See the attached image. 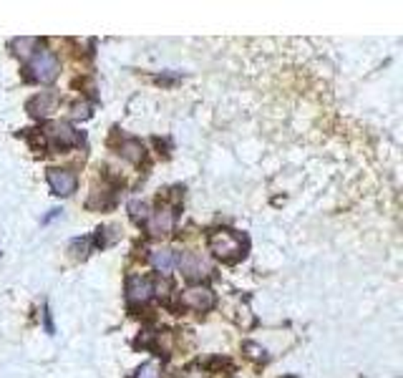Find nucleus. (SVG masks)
<instances>
[{"mask_svg": "<svg viewBox=\"0 0 403 378\" xmlns=\"http://www.w3.org/2000/svg\"><path fill=\"white\" fill-rule=\"evenodd\" d=\"M149 298H152V280L131 278V283H129V300L131 303H146Z\"/></svg>", "mask_w": 403, "mask_h": 378, "instance_id": "nucleus-9", "label": "nucleus"}, {"mask_svg": "<svg viewBox=\"0 0 403 378\" xmlns=\"http://www.w3.org/2000/svg\"><path fill=\"white\" fill-rule=\"evenodd\" d=\"M179 265H181V270H184V275H187L189 280H202L212 272L210 260H207V257H202V255H187Z\"/></svg>", "mask_w": 403, "mask_h": 378, "instance_id": "nucleus-5", "label": "nucleus"}, {"mask_svg": "<svg viewBox=\"0 0 403 378\" xmlns=\"http://www.w3.org/2000/svg\"><path fill=\"white\" fill-rule=\"evenodd\" d=\"M46 136L51 139L56 147L66 149V147H73V144L81 142V136H78V131H73L68 124H51L46 129Z\"/></svg>", "mask_w": 403, "mask_h": 378, "instance_id": "nucleus-6", "label": "nucleus"}, {"mask_svg": "<svg viewBox=\"0 0 403 378\" xmlns=\"http://www.w3.org/2000/svg\"><path fill=\"white\" fill-rule=\"evenodd\" d=\"M48 184L59 197H68L76 192V177L66 169H48Z\"/></svg>", "mask_w": 403, "mask_h": 378, "instance_id": "nucleus-4", "label": "nucleus"}, {"mask_svg": "<svg viewBox=\"0 0 403 378\" xmlns=\"http://www.w3.org/2000/svg\"><path fill=\"white\" fill-rule=\"evenodd\" d=\"M210 248H212V252L224 257V260H234V257H240L242 255L240 237L232 235V232H217V235L210 240Z\"/></svg>", "mask_w": 403, "mask_h": 378, "instance_id": "nucleus-1", "label": "nucleus"}, {"mask_svg": "<svg viewBox=\"0 0 403 378\" xmlns=\"http://www.w3.org/2000/svg\"><path fill=\"white\" fill-rule=\"evenodd\" d=\"M181 303L187 307H192V310H210L212 305H215V293H212L210 288H202V285H194V288L184 290V295H181Z\"/></svg>", "mask_w": 403, "mask_h": 378, "instance_id": "nucleus-3", "label": "nucleus"}, {"mask_svg": "<svg viewBox=\"0 0 403 378\" xmlns=\"http://www.w3.org/2000/svg\"><path fill=\"white\" fill-rule=\"evenodd\" d=\"M121 157L129 159L131 164H139V161L144 159V147H141L139 142H134V139H129V142L121 144Z\"/></svg>", "mask_w": 403, "mask_h": 378, "instance_id": "nucleus-11", "label": "nucleus"}, {"mask_svg": "<svg viewBox=\"0 0 403 378\" xmlns=\"http://www.w3.org/2000/svg\"><path fill=\"white\" fill-rule=\"evenodd\" d=\"M56 73H59V59L53 54H48V51H43V54H38L30 61V76H33L35 81H43V83L53 81Z\"/></svg>", "mask_w": 403, "mask_h": 378, "instance_id": "nucleus-2", "label": "nucleus"}, {"mask_svg": "<svg viewBox=\"0 0 403 378\" xmlns=\"http://www.w3.org/2000/svg\"><path fill=\"white\" fill-rule=\"evenodd\" d=\"M136 378H159V366L157 363H144V366L136 371Z\"/></svg>", "mask_w": 403, "mask_h": 378, "instance_id": "nucleus-14", "label": "nucleus"}, {"mask_svg": "<svg viewBox=\"0 0 403 378\" xmlns=\"http://www.w3.org/2000/svg\"><path fill=\"white\" fill-rule=\"evenodd\" d=\"M73 116H76V118H88V116H91V106H88V104H76V106H73Z\"/></svg>", "mask_w": 403, "mask_h": 378, "instance_id": "nucleus-15", "label": "nucleus"}, {"mask_svg": "<svg viewBox=\"0 0 403 378\" xmlns=\"http://www.w3.org/2000/svg\"><path fill=\"white\" fill-rule=\"evenodd\" d=\"M174 227V212L169 207H159L149 219V232L152 235H167Z\"/></svg>", "mask_w": 403, "mask_h": 378, "instance_id": "nucleus-7", "label": "nucleus"}, {"mask_svg": "<svg viewBox=\"0 0 403 378\" xmlns=\"http://www.w3.org/2000/svg\"><path fill=\"white\" fill-rule=\"evenodd\" d=\"M176 262H179V257H176V252H174V250H169V248H159V250H154V252H152V265L157 267V270H162V272H169Z\"/></svg>", "mask_w": 403, "mask_h": 378, "instance_id": "nucleus-10", "label": "nucleus"}, {"mask_svg": "<svg viewBox=\"0 0 403 378\" xmlns=\"http://www.w3.org/2000/svg\"><path fill=\"white\" fill-rule=\"evenodd\" d=\"M38 46V41L35 38H20V41L13 43V48H16L18 56H23V59H28L30 54H33V48Z\"/></svg>", "mask_w": 403, "mask_h": 378, "instance_id": "nucleus-13", "label": "nucleus"}, {"mask_svg": "<svg viewBox=\"0 0 403 378\" xmlns=\"http://www.w3.org/2000/svg\"><path fill=\"white\" fill-rule=\"evenodd\" d=\"M129 212L134 219H139V222H144V219H149V205L146 202H139V200H131L129 202Z\"/></svg>", "mask_w": 403, "mask_h": 378, "instance_id": "nucleus-12", "label": "nucleus"}, {"mask_svg": "<svg viewBox=\"0 0 403 378\" xmlns=\"http://www.w3.org/2000/svg\"><path fill=\"white\" fill-rule=\"evenodd\" d=\"M56 106H59V96L56 94H41L28 101V111L33 116H48V114L56 111Z\"/></svg>", "mask_w": 403, "mask_h": 378, "instance_id": "nucleus-8", "label": "nucleus"}]
</instances>
